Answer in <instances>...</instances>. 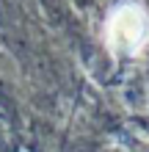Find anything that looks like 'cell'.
<instances>
[{"mask_svg": "<svg viewBox=\"0 0 149 152\" xmlns=\"http://www.w3.org/2000/svg\"><path fill=\"white\" fill-rule=\"evenodd\" d=\"M146 39V17L138 6H121L108 22V42L116 53H135Z\"/></svg>", "mask_w": 149, "mask_h": 152, "instance_id": "cell-1", "label": "cell"}]
</instances>
